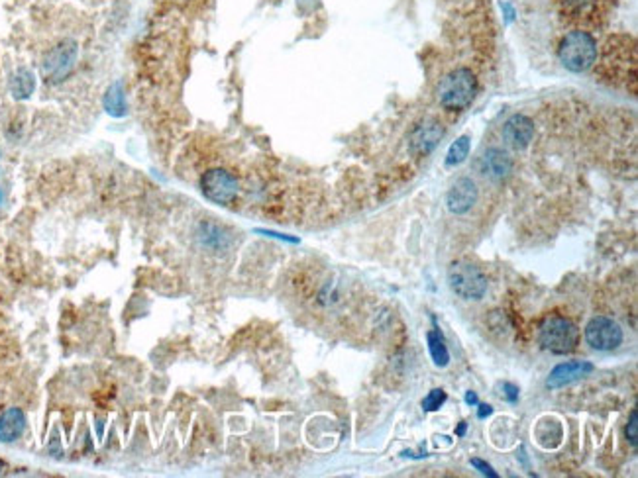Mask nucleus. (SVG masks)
Instances as JSON below:
<instances>
[{"mask_svg": "<svg viewBox=\"0 0 638 478\" xmlns=\"http://www.w3.org/2000/svg\"><path fill=\"white\" fill-rule=\"evenodd\" d=\"M477 96V78L472 69L460 67L450 71L438 85L440 104L450 112H464Z\"/></svg>", "mask_w": 638, "mask_h": 478, "instance_id": "obj_1", "label": "nucleus"}, {"mask_svg": "<svg viewBox=\"0 0 638 478\" xmlns=\"http://www.w3.org/2000/svg\"><path fill=\"white\" fill-rule=\"evenodd\" d=\"M538 342L554 355H568L578 347V325L564 316H546L538 325Z\"/></svg>", "mask_w": 638, "mask_h": 478, "instance_id": "obj_2", "label": "nucleus"}, {"mask_svg": "<svg viewBox=\"0 0 638 478\" xmlns=\"http://www.w3.org/2000/svg\"><path fill=\"white\" fill-rule=\"evenodd\" d=\"M558 55L564 67L571 73H586L597 61V43L583 30H574L562 40Z\"/></svg>", "mask_w": 638, "mask_h": 478, "instance_id": "obj_3", "label": "nucleus"}, {"mask_svg": "<svg viewBox=\"0 0 638 478\" xmlns=\"http://www.w3.org/2000/svg\"><path fill=\"white\" fill-rule=\"evenodd\" d=\"M448 284L464 300H482L487 292V276L467 261H456L448 267Z\"/></svg>", "mask_w": 638, "mask_h": 478, "instance_id": "obj_4", "label": "nucleus"}, {"mask_svg": "<svg viewBox=\"0 0 638 478\" xmlns=\"http://www.w3.org/2000/svg\"><path fill=\"white\" fill-rule=\"evenodd\" d=\"M200 192L215 204L228 206L232 204L236 197H238L240 182L232 173L226 171V169H208L200 177Z\"/></svg>", "mask_w": 638, "mask_h": 478, "instance_id": "obj_5", "label": "nucleus"}, {"mask_svg": "<svg viewBox=\"0 0 638 478\" xmlns=\"http://www.w3.org/2000/svg\"><path fill=\"white\" fill-rule=\"evenodd\" d=\"M79 47L73 40H63L53 45L43 57V75L52 83H59L71 73L77 61Z\"/></svg>", "mask_w": 638, "mask_h": 478, "instance_id": "obj_6", "label": "nucleus"}, {"mask_svg": "<svg viewBox=\"0 0 638 478\" xmlns=\"http://www.w3.org/2000/svg\"><path fill=\"white\" fill-rule=\"evenodd\" d=\"M586 342L597 351H613L622 343L621 325L615 320L597 316L586 325Z\"/></svg>", "mask_w": 638, "mask_h": 478, "instance_id": "obj_7", "label": "nucleus"}, {"mask_svg": "<svg viewBox=\"0 0 638 478\" xmlns=\"http://www.w3.org/2000/svg\"><path fill=\"white\" fill-rule=\"evenodd\" d=\"M446 129L440 124L438 119H424L421 124H416V128L411 132V137H409V149L414 157H426L431 155L436 146L440 144V139L444 137Z\"/></svg>", "mask_w": 638, "mask_h": 478, "instance_id": "obj_8", "label": "nucleus"}, {"mask_svg": "<svg viewBox=\"0 0 638 478\" xmlns=\"http://www.w3.org/2000/svg\"><path fill=\"white\" fill-rule=\"evenodd\" d=\"M475 202H477V187L469 177L457 179L448 190V197H446L448 210L452 214H456V216L469 212L475 206Z\"/></svg>", "mask_w": 638, "mask_h": 478, "instance_id": "obj_9", "label": "nucleus"}, {"mask_svg": "<svg viewBox=\"0 0 638 478\" xmlns=\"http://www.w3.org/2000/svg\"><path fill=\"white\" fill-rule=\"evenodd\" d=\"M503 137L513 149H526L535 137V122L525 114H513L503 126Z\"/></svg>", "mask_w": 638, "mask_h": 478, "instance_id": "obj_10", "label": "nucleus"}, {"mask_svg": "<svg viewBox=\"0 0 638 478\" xmlns=\"http://www.w3.org/2000/svg\"><path fill=\"white\" fill-rule=\"evenodd\" d=\"M591 373H593L591 363H587V361H568V363H562V365L554 368L550 376H548V380H546V386L556 390V388L571 385V383H576V380L591 375Z\"/></svg>", "mask_w": 638, "mask_h": 478, "instance_id": "obj_11", "label": "nucleus"}, {"mask_svg": "<svg viewBox=\"0 0 638 478\" xmlns=\"http://www.w3.org/2000/svg\"><path fill=\"white\" fill-rule=\"evenodd\" d=\"M479 169L485 177L493 180L507 179L513 171V159L507 151H503L499 147H489L485 153L482 155L479 161Z\"/></svg>", "mask_w": 638, "mask_h": 478, "instance_id": "obj_12", "label": "nucleus"}, {"mask_svg": "<svg viewBox=\"0 0 638 478\" xmlns=\"http://www.w3.org/2000/svg\"><path fill=\"white\" fill-rule=\"evenodd\" d=\"M26 427V416L20 408H10L0 416V441L12 443L24 433Z\"/></svg>", "mask_w": 638, "mask_h": 478, "instance_id": "obj_13", "label": "nucleus"}, {"mask_svg": "<svg viewBox=\"0 0 638 478\" xmlns=\"http://www.w3.org/2000/svg\"><path fill=\"white\" fill-rule=\"evenodd\" d=\"M104 110L108 112L114 118H122L128 112V100H126V93H124V85L122 83H114L108 86V91L104 94Z\"/></svg>", "mask_w": 638, "mask_h": 478, "instance_id": "obj_14", "label": "nucleus"}, {"mask_svg": "<svg viewBox=\"0 0 638 478\" xmlns=\"http://www.w3.org/2000/svg\"><path fill=\"white\" fill-rule=\"evenodd\" d=\"M35 91V77L30 69H18L10 78V93L18 100L30 98Z\"/></svg>", "mask_w": 638, "mask_h": 478, "instance_id": "obj_15", "label": "nucleus"}, {"mask_svg": "<svg viewBox=\"0 0 638 478\" xmlns=\"http://www.w3.org/2000/svg\"><path fill=\"white\" fill-rule=\"evenodd\" d=\"M562 8L574 20H581V18L593 16L601 4V0H560Z\"/></svg>", "mask_w": 638, "mask_h": 478, "instance_id": "obj_16", "label": "nucleus"}, {"mask_svg": "<svg viewBox=\"0 0 638 478\" xmlns=\"http://www.w3.org/2000/svg\"><path fill=\"white\" fill-rule=\"evenodd\" d=\"M426 342H428V351H431V357L432 361H434V365L440 368L448 367L450 353L448 347H446V343H444L442 333L428 332L426 333Z\"/></svg>", "mask_w": 638, "mask_h": 478, "instance_id": "obj_17", "label": "nucleus"}, {"mask_svg": "<svg viewBox=\"0 0 638 478\" xmlns=\"http://www.w3.org/2000/svg\"><path fill=\"white\" fill-rule=\"evenodd\" d=\"M469 147H472V139H469V136L457 137L456 141L450 146L448 155H446V165H448V167L462 165V163L467 159V155H469Z\"/></svg>", "mask_w": 638, "mask_h": 478, "instance_id": "obj_18", "label": "nucleus"}, {"mask_svg": "<svg viewBox=\"0 0 638 478\" xmlns=\"http://www.w3.org/2000/svg\"><path fill=\"white\" fill-rule=\"evenodd\" d=\"M200 239H203L205 245L215 249L222 247L226 241H228L222 228H218L215 223H203V226H200Z\"/></svg>", "mask_w": 638, "mask_h": 478, "instance_id": "obj_19", "label": "nucleus"}, {"mask_svg": "<svg viewBox=\"0 0 638 478\" xmlns=\"http://www.w3.org/2000/svg\"><path fill=\"white\" fill-rule=\"evenodd\" d=\"M446 402V392L442 388H434L428 392V396L423 400V410L424 412H436L442 408V404Z\"/></svg>", "mask_w": 638, "mask_h": 478, "instance_id": "obj_20", "label": "nucleus"}, {"mask_svg": "<svg viewBox=\"0 0 638 478\" xmlns=\"http://www.w3.org/2000/svg\"><path fill=\"white\" fill-rule=\"evenodd\" d=\"M625 436L629 439V443L637 449L638 445V412L632 410L630 412V418H629V426L625 429Z\"/></svg>", "mask_w": 638, "mask_h": 478, "instance_id": "obj_21", "label": "nucleus"}, {"mask_svg": "<svg viewBox=\"0 0 638 478\" xmlns=\"http://www.w3.org/2000/svg\"><path fill=\"white\" fill-rule=\"evenodd\" d=\"M472 465H474L475 469L479 470L482 474H485V477L497 478V472H495V470L491 469V465H487V462L482 461V459H472Z\"/></svg>", "mask_w": 638, "mask_h": 478, "instance_id": "obj_22", "label": "nucleus"}, {"mask_svg": "<svg viewBox=\"0 0 638 478\" xmlns=\"http://www.w3.org/2000/svg\"><path fill=\"white\" fill-rule=\"evenodd\" d=\"M501 388H503V396H505L511 404H515V402L518 400V388L513 385V383H503Z\"/></svg>", "mask_w": 638, "mask_h": 478, "instance_id": "obj_23", "label": "nucleus"}, {"mask_svg": "<svg viewBox=\"0 0 638 478\" xmlns=\"http://www.w3.org/2000/svg\"><path fill=\"white\" fill-rule=\"evenodd\" d=\"M491 414H493V406H489V404H479V410H477V418L485 419V418H489Z\"/></svg>", "mask_w": 638, "mask_h": 478, "instance_id": "obj_24", "label": "nucleus"}, {"mask_svg": "<svg viewBox=\"0 0 638 478\" xmlns=\"http://www.w3.org/2000/svg\"><path fill=\"white\" fill-rule=\"evenodd\" d=\"M466 404H469V406H477V404H479V400H477V394L469 390V392L466 394Z\"/></svg>", "mask_w": 638, "mask_h": 478, "instance_id": "obj_25", "label": "nucleus"}, {"mask_svg": "<svg viewBox=\"0 0 638 478\" xmlns=\"http://www.w3.org/2000/svg\"><path fill=\"white\" fill-rule=\"evenodd\" d=\"M464 433H466V421H462V424H460V427H457V436L462 437V436H464Z\"/></svg>", "mask_w": 638, "mask_h": 478, "instance_id": "obj_26", "label": "nucleus"}, {"mask_svg": "<svg viewBox=\"0 0 638 478\" xmlns=\"http://www.w3.org/2000/svg\"><path fill=\"white\" fill-rule=\"evenodd\" d=\"M2 198H4V194H2V190H0V204H2Z\"/></svg>", "mask_w": 638, "mask_h": 478, "instance_id": "obj_27", "label": "nucleus"}, {"mask_svg": "<svg viewBox=\"0 0 638 478\" xmlns=\"http://www.w3.org/2000/svg\"><path fill=\"white\" fill-rule=\"evenodd\" d=\"M175 2H189V0H175Z\"/></svg>", "mask_w": 638, "mask_h": 478, "instance_id": "obj_28", "label": "nucleus"}, {"mask_svg": "<svg viewBox=\"0 0 638 478\" xmlns=\"http://www.w3.org/2000/svg\"><path fill=\"white\" fill-rule=\"evenodd\" d=\"M0 470H2V462H0Z\"/></svg>", "mask_w": 638, "mask_h": 478, "instance_id": "obj_29", "label": "nucleus"}]
</instances>
